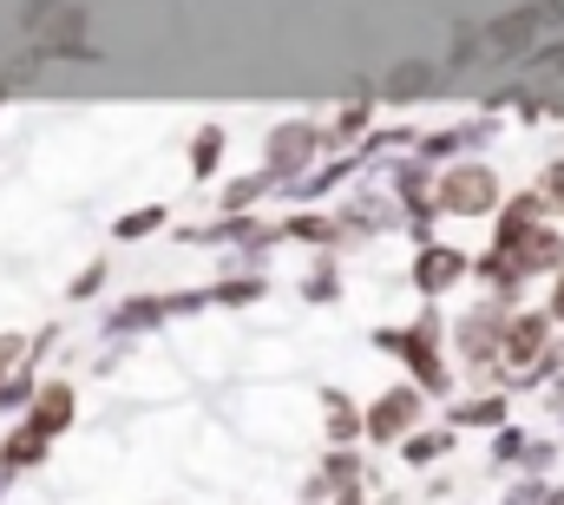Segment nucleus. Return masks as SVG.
<instances>
[{
    "label": "nucleus",
    "instance_id": "20e7f679",
    "mask_svg": "<svg viewBox=\"0 0 564 505\" xmlns=\"http://www.w3.org/2000/svg\"><path fill=\"white\" fill-rule=\"evenodd\" d=\"M545 342V322L539 315H525V322H512V335H506V348H512V362H525L532 348Z\"/></svg>",
    "mask_w": 564,
    "mask_h": 505
},
{
    "label": "nucleus",
    "instance_id": "f257e3e1",
    "mask_svg": "<svg viewBox=\"0 0 564 505\" xmlns=\"http://www.w3.org/2000/svg\"><path fill=\"white\" fill-rule=\"evenodd\" d=\"M492 197H499V184L486 164H466L440 184V211H453V217H479V211H492Z\"/></svg>",
    "mask_w": 564,
    "mask_h": 505
},
{
    "label": "nucleus",
    "instance_id": "9d476101",
    "mask_svg": "<svg viewBox=\"0 0 564 505\" xmlns=\"http://www.w3.org/2000/svg\"><path fill=\"white\" fill-rule=\"evenodd\" d=\"M552 315H564V282H558V302H552Z\"/></svg>",
    "mask_w": 564,
    "mask_h": 505
},
{
    "label": "nucleus",
    "instance_id": "0eeeda50",
    "mask_svg": "<svg viewBox=\"0 0 564 505\" xmlns=\"http://www.w3.org/2000/svg\"><path fill=\"white\" fill-rule=\"evenodd\" d=\"M217 151H224V138H217V131H204V138L191 144V171H197V178H204V171H217Z\"/></svg>",
    "mask_w": 564,
    "mask_h": 505
},
{
    "label": "nucleus",
    "instance_id": "423d86ee",
    "mask_svg": "<svg viewBox=\"0 0 564 505\" xmlns=\"http://www.w3.org/2000/svg\"><path fill=\"white\" fill-rule=\"evenodd\" d=\"M302 151H315V131H308V126H289L276 138V164H302Z\"/></svg>",
    "mask_w": 564,
    "mask_h": 505
},
{
    "label": "nucleus",
    "instance_id": "f03ea898",
    "mask_svg": "<svg viewBox=\"0 0 564 505\" xmlns=\"http://www.w3.org/2000/svg\"><path fill=\"white\" fill-rule=\"evenodd\" d=\"M408 420H421V400H414V394L401 387V394H388V400L375 407L368 433H375V440H401V433H408Z\"/></svg>",
    "mask_w": 564,
    "mask_h": 505
},
{
    "label": "nucleus",
    "instance_id": "7ed1b4c3",
    "mask_svg": "<svg viewBox=\"0 0 564 505\" xmlns=\"http://www.w3.org/2000/svg\"><path fill=\"white\" fill-rule=\"evenodd\" d=\"M66 413H73V394H66V387H46V400H40V413H33V427H40V433L53 440V433L66 427Z\"/></svg>",
    "mask_w": 564,
    "mask_h": 505
},
{
    "label": "nucleus",
    "instance_id": "39448f33",
    "mask_svg": "<svg viewBox=\"0 0 564 505\" xmlns=\"http://www.w3.org/2000/svg\"><path fill=\"white\" fill-rule=\"evenodd\" d=\"M453 276H459V256H453V250H426V262H421V282H426V289H446Z\"/></svg>",
    "mask_w": 564,
    "mask_h": 505
},
{
    "label": "nucleus",
    "instance_id": "1a4fd4ad",
    "mask_svg": "<svg viewBox=\"0 0 564 505\" xmlns=\"http://www.w3.org/2000/svg\"><path fill=\"white\" fill-rule=\"evenodd\" d=\"M545 191H552V197H564V164H552V171H545Z\"/></svg>",
    "mask_w": 564,
    "mask_h": 505
},
{
    "label": "nucleus",
    "instance_id": "6e6552de",
    "mask_svg": "<svg viewBox=\"0 0 564 505\" xmlns=\"http://www.w3.org/2000/svg\"><path fill=\"white\" fill-rule=\"evenodd\" d=\"M144 230H158V211H144V217H126V224H119V237H144Z\"/></svg>",
    "mask_w": 564,
    "mask_h": 505
}]
</instances>
